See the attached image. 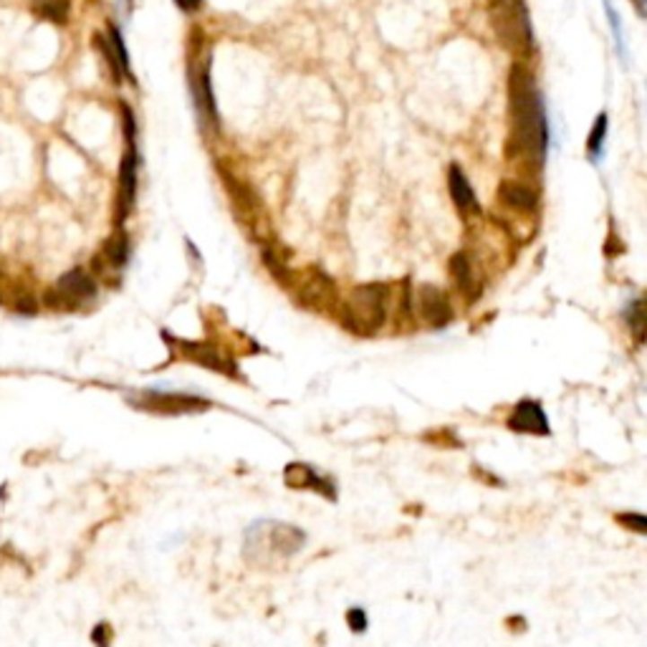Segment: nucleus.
<instances>
[{"label": "nucleus", "mask_w": 647, "mask_h": 647, "mask_svg": "<svg viewBox=\"0 0 647 647\" xmlns=\"http://www.w3.org/2000/svg\"><path fill=\"white\" fill-rule=\"evenodd\" d=\"M498 197L509 207L519 210V213H531L538 203V195L534 188H529V185H523V182H513V179L501 182Z\"/></svg>", "instance_id": "ddd939ff"}, {"label": "nucleus", "mask_w": 647, "mask_h": 647, "mask_svg": "<svg viewBox=\"0 0 647 647\" xmlns=\"http://www.w3.org/2000/svg\"><path fill=\"white\" fill-rule=\"evenodd\" d=\"M284 481L289 483L291 488H317L319 494H327L329 498L337 496L334 483H329L324 476H319L317 470L303 466V463H291V466H286Z\"/></svg>", "instance_id": "9b49d317"}, {"label": "nucleus", "mask_w": 647, "mask_h": 647, "mask_svg": "<svg viewBox=\"0 0 647 647\" xmlns=\"http://www.w3.org/2000/svg\"><path fill=\"white\" fill-rule=\"evenodd\" d=\"M92 643L97 647H109L111 645V627L107 622H99L97 627L92 630Z\"/></svg>", "instance_id": "b1692460"}, {"label": "nucleus", "mask_w": 647, "mask_h": 647, "mask_svg": "<svg viewBox=\"0 0 647 647\" xmlns=\"http://www.w3.org/2000/svg\"><path fill=\"white\" fill-rule=\"evenodd\" d=\"M178 3V8L182 11H197L200 8V0H175Z\"/></svg>", "instance_id": "393cba45"}, {"label": "nucleus", "mask_w": 647, "mask_h": 647, "mask_svg": "<svg viewBox=\"0 0 647 647\" xmlns=\"http://www.w3.org/2000/svg\"><path fill=\"white\" fill-rule=\"evenodd\" d=\"M450 271H453L460 291H468L470 293L473 291V271H470V261L466 253H455L453 258H450Z\"/></svg>", "instance_id": "f3484780"}, {"label": "nucleus", "mask_w": 647, "mask_h": 647, "mask_svg": "<svg viewBox=\"0 0 647 647\" xmlns=\"http://www.w3.org/2000/svg\"><path fill=\"white\" fill-rule=\"evenodd\" d=\"M129 402L139 410L154 415H188L210 407V402L203 398L182 395V392H160V389H144L139 392V398H132Z\"/></svg>", "instance_id": "39448f33"}, {"label": "nucleus", "mask_w": 647, "mask_h": 647, "mask_svg": "<svg viewBox=\"0 0 647 647\" xmlns=\"http://www.w3.org/2000/svg\"><path fill=\"white\" fill-rule=\"evenodd\" d=\"M129 238H127L125 231H119V233H114L107 240V246H104V256H107V261L109 266L114 268H125L127 261H129Z\"/></svg>", "instance_id": "dca6fc26"}, {"label": "nucleus", "mask_w": 647, "mask_h": 647, "mask_svg": "<svg viewBox=\"0 0 647 647\" xmlns=\"http://www.w3.org/2000/svg\"><path fill=\"white\" fill-rule=\"evenodd\" d=\"M448 188H450V197H453V203L460 213H481L478 197L473 193L468 178L463 175V170L458 165L448 170Z\"/></svg>", "instance_id": "f8f14e48"}, {"label": "nucleus", "mask_w": 647, "mask_h": 647, "mask_svg": "<svg viewBox=\"0 0 647 647\" xmlns=\"http://www.w3.org/2000/svg\"><path fill=\"white\" fill-rule=\"evenodd\" d=\"M31 11L51 23H66L71 13V0H31Z\"/></svg>", "instance_id": "4468645a"}, {"label": "nucleus", "mask_w": 647, "mask_h": 647, "mask_svg": "<svg viewBox=\"0 0 647 647\" xmlns=\"http://www.w3.org/2000/svg\"><path fill=\"white\" fill-rule=\"evenodd\" d=\"M625 319H627V324L633 327L634 337L643 342V339H645V303H643V299H633V302L627 303Z\"/></svg>", "instance_id": "6ab92c4d"}, {"label": "nucleus", "mask_w": 647, "mask_h": 647, "mask_svg": "<svg viewBox=\"0 0 647 647\" xmlns=\"http://www.w3.org/2000/svg\"><path fill=\"white\" fill-rule=\"evenodd\" d=\"M135 197H137V152H135V142H129V152L122 157V167H119L117 221L122 223L132 213Z\"/></svg>", "instance_id": "0eeeda50"}, {"label": "nucleus", "mask_w": 647, "mask_h": 647, "mask_svg": "<svg viewBox=\"0 0 647 647\" xmlns=\"http://www.w3.org/2000/svg\"><path fill=\"white\" fill-rule=\"evenodd\" d=\"M182 349H185V357L195 359L197 364H205V367H210V370H221V372H225V370H231V372H233V367H231V364H225L221 354H218L215 349H210V346L182 345Z\"/></svg>", "instance_id": "2eb2a0df"}, {"label": "nucleus", "mask_w": 647, "mask_h": 647, "mask_svg": "<svg viewBox=\"0 0 647 647\" xmlns=\"http://www.w3.org/2000/svg\"><path fill=\"white\" fill-rule=\"evenodd\" d=\"M634 8H637V13L640 15L645 13V8H643V0H634Z\"/></svg>", "instance_id": "a878e982"}, {"label": "nucleus", "mask_w": 647, "mask_h": 647, "mask_svg": "<svg viewBox=\"0 0 647 647\" xmlns=\"http://www.w3.org/2000/svg\"><path fill=\"white\" fill-rule=\"evenodd\" d=\"M509 427L513 433L538 435V438H544V435L551 433L546 415L541 410V405L534 402V399H523V402H519V405L513 407V413H511L509 417Z\"/></svg>", "instance_id": "1a4fd4ad"}, {"label": "nucleus", "mask_w": 647, "mask_h": 647, "mask_svg": "<svg viewBox=\"0 0 647 647\" xmlns=\"http://www.w3.org/2000/svg\"><path fill=\"white\" fill-rule=\"evenodd\" d=\"M605 11H607V15H609V26H612V31H615V43H617V51H620L622 58H627V54H625V43H622L620 15H617L615 5H612L609 0H605Z\"/></svg>", "instance_id": "4be33fe9"}, {"label": "nucleus", "mask_w": 647, "mask_h": 647, "mask_svg": "<svg viewBox=\"0 0 647 647\" xmlns=\"http://www.w3.org/2000/svg\"><path fill=\"white\" fill-rule=\"evenodd\" d=\"M417 302H420V314L425 319L433 329H442L448 321H450V303L445 299V293L435 286H423L417 293Z\"/></svg>", "instance_id": "9d476101"}, {"label": "nucleus", "mask_w": 647, "mask_h": 647, "mask_svg": "<svg viewBox=\"0 0 647 647\" xmlns=\"http://www.w3.org/2000/svg\"><path fill=\"white\" fill-rule=\"evenodd\" d=\"M617 521H620L622 526L637 531V534H645V516H643V513H620Z\"/></svg>", "instance_id": "5701e85b"}, {"label": "nucleus", "mask_w": 647, "mask_h": 647, "mask_svg": "<svg viewBox=\"0 0 647 647\" xmlns=\"http://www.w3.org/2000/svg\"><path fill=\"white\" fill-rule=\"evenodd\" d=\"M109 46L114 56H117V61H119V66L125 74H129V56H127V48H125V41H122V33L117 31V26H109Z\"/></svg>", "instance_id": "aec40b11"}, {"label": "nucleus", "mask_w": 647, "mask_h": 647, "mask_svg": "<svg viewBox=\"0 0 647 647\" xmlns=\"http://www.w3.org/2000/svg\"><path fill=\"white\" fill-rule=\"evenodd\" d=\"M511 152L534 167L544 165L549 150V122L544 101L531 74L521 66L511 69Z\"/></svg>", "instance_id": "f257e3e1"}, {"label": "nucleus", "mask_w": 647, "mask_h": 647, "mask_svg": "<svg viewBox=\"0 0 647 647\" xmlns=\"http://www.w3.org/2000/svg\"><path fill=\"white\" fill-rule=\"evenodd\" d=\"M190 82H193V97L200 122L205 127H218V114H215V101H213V86H210V64L207 58L190 69Z\"/></svg>", "instance_id": "6e6552de"}, {"label": "nucleus", "mask_w": 647, "mask_h": 647, "mask_svg": "<svg viewBox=\"0 0 647 647\" xmlns=\"http://www.w3.org/2000/svg\"><path fill=\"white\" fill-rule=\"evenodd\" d=\"M607 114H599L597 117V122H594L592 132H590V139H587V150L592 154L594 160H599L602 157V150H605V142H607Z\"/></svg>", "instance_id": "a211bd4d"}, {"label": "nucleus", "mask_w": 647, "mask_h": 647, "mask_svg": "<svg viewBox=\"0 0 647 647\" xmlns=\"http://www.w3.org/2000/svg\"><path fill=\"white\" fill-rule=\"evenodd\" d=\"M491 26L511 54L529 56L534 51V31L523 0H491Z\"/></svg>", "instance_id": "7ed1b4c3"}, {"label": "nucleus", "mask_w": 647, "mask_h": 647, "mask_svg": "<svg viewBox=\"0 0 647 647\" xmlns=\"http://www.w3.org/2000/svg\"><path fill=\"white\" fill-rule=\"evenodd\" d=\"M94 296H97V281L86 274L83 268H74V271L58 278L56 291L54 293L48 291L46 302L54 303V306H58V302H64L66 306H76V303L89 302Z\"/></svg>", "instance_id": "423d86ee"}, {"label": "nucleus", "mask_w": 647, "mask_h": 647, "mask_svg": "<svg viewBox=\"0 0 647 647\" xmlns=\"http://www.w3.org/2000/svg\"><path fill=\"white\" fill-rule=\"evenodd\" d=\"M346 625H349V630L354 634H362L367 633V627H370V620H367V612L364 609H359V607H352L349 612H346Z\"/></svg>", "instance_id": "412c9836"}, {"label": "nucleus", "mask_w": 647, "mask_h": 647, "mask_svg": "<svg viewBox=\"0 0 647 647\" xmlns=\"http://www.w3.org/2000/svg\"><path fill=\"white\" fill-rule=\"evenodd\" d=\"M303 544H306V534L299 526L261 519L246 531L243 554H246V562L256 569H278L284 562H289Z\"/></svg>", "instance_id": "f03ea898"}, {"label": "nucleus", "mask_w": 647, "mask_h": 647, "mask_svg": "<svg viewBox=\"0 0 647 647\" xmlns=\"http://www.w3.org/2000/svg\"><path fill=\"white\" fill-rule=\"evenodd\" d=\"M387 289L382 284L359 286L346 306V327L357 334H372L385 324Z\"/></svg>", "instance_id": "20e7f679"}]
</instances>
